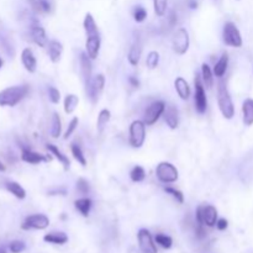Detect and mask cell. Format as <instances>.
Instances as JSON below:
<instances>
[{"instance_id":"cell-11","label":"cell","mask_w":253,"mask_h":253,"mask_svg":"<svg viewBox=\"0 0 253 253\" xmlns=\"http://www.w3.org/2000/svg\"><path fill=\"white\" fill-rule=\"evenodd\" d=\"M194 87H195V95H194L195 109L199 114H204L208 109V99H206L205 85L199 76H196L194 79Z\"/></svg>"},{"instance_id":"cell-18","label":"cell","mask_w":253,"mask_h":253,"mask_svg":"<svg viewBox=\"0 0 253 253\" xmlns=\"http://www.w3.org/2000/svg\"><path fill=\"white\" fill-rule=\"evenodd\" d=\"M21 62L29 73H35L37 69V61L31 48H24L21 52Z\"/></svg>"},{"instance_id":"cell-47","label":"cell","mask_w":253,"mask_h":253,"mask_svg":"<svg viewBox=\"0 0 253 253\" xmlns=\"http://www.w3.org/2000/svg\"><path fill=\"white\" fill-rule=\"evenodd\" d=\"M168 21H169V26H172V27H173L174 25L177 24V16H175L174 11H171V14H169Z\"/></svg>"},{"instance_id":"cell-44","label":"cell","mask_w":253,"mask_h":253,"mask_svg":"<svg viewBox=\"0 0 253 253\" xmlns=\"http://www.w3.org/2000/svg\"><path fill=\"white\" fill-rule=\"evenodd\" d=\"M48 98H50L51 103L58 104L59 100H61V93H59V90L57 88L50 87L48 88Z\"/></svg>"},{"instance_id":"cell-4","label":"cell","mask_w":253,"mask_h":253,"mask_svg":"<svg viewBox=\"0 0 253 253\" xmlns=\"http://www.w3.org/2000/svg\"><path fill=\"white\" fill-rule=\"evenodd\" d=\"M196 224L208 227L216 226L217 210L214 205H200L195 211Z\"/></svg>"},{"instance_id":"cell-46","label":"cell","mask_w":253,"mask_h":253,"mask_svg":"<svg viewBox=\"0 0 253 253\" xmlns=\"http://www.w3.org/2000/svg\"><path fill=\"white\" fill-rule=\"evenodd\" d=\"M129 83L131 84V87H134V88L140 87V80H138L137 78H136V77H134V76L129 77Z\"/></svg>"},{"instance_id":"cell-50","label":"cell","mask_w":253,"mask_h":253,"mask_svg":"<svg viewBox=\"0 0 253 253\" xmlns=\"http://www.w3.org/2000/svg\"><path fill=\"white\" fill-rule=\"evenodd\" d=\"M5 166H4V163H3V162H1V161H0V172H4V171H5Z\"/></svg>"},{"instance_id":"cell-7","label":"cell","mask_w":253,"mask_h":253,"mask_svg":"<svg viewBox=\"0 0 253 253\" xmlns=\"http://www.w3.org/2000/svg\"><path fill=\"white\" fill-rule=\"evenodd\" d=\"M104 87H105V77L104 74H97L93 77L88 84H85V92H87L88 98L93 104L98 103L100 94L103 93Z\"/></svg>"},{"instance_id":"cell-37","label":"cell","mask_w":253,"mask_h":253,"mask_svg":"<svg viewBox=\"0 0 253 253\" xmlns=\"http://www.w3.org/2000/svg\"><path fill=\"white\" fill-rule=\"evenodd\" d=\"M168 0H153V10L157 16H163L167 11Z\"/></svg>"},{"instance_id":"cell-45","label":"cell","mask_w":253,"mask_h":253,"mask_svg":"<svg viewBox=\"0 0 253 253\" xmlns=\"http://www.w3.org/2000/svg\"><path fill=\"white\" fill-rule=\"evenodd\" d=\"M227 226H229V222H227L226 219H217V221H216L217 230H220V231H224V230L227 229Z\"/></svg>"},{"instance_id":"cell-3","label":"cell","mask_w":253,"mask_h":253,"mask_svg":"<svg viewBox=\"0 0 253 253\" xmlns=\"http://www.w3.org/2000/svg\"><path fill=\"white\" fill-rule=\"evenodd\" d=\"M146 126L142 120H135L131 122L129 129L130 145L134 148H141L146 140Z\"/></svg>"},{"instance_id":"cell-31","label":"cell","mask_w":253,"mask_h":253,"mask_svg":"<svg viewBox=\"0 0 253 253\" xmlns=\"http://www.w3.org/2000/svg\"><path fill=\"white\" fill-rule=\"evenodd\" d=\"M78 104H79V98H78L76 94H68L66 98H64V113L73 114L74 110L77 109V106H78Z\"/></svg>"},{"instance_id":"cell-28","label":"cell","mask_w":253,"mask_h":253,"mask_svg":"<svg viewBox=\"0 0 253 253\" xmlns=\"http://www.w3.org/2000/svg\"><path fill=\"white\" fill-rule=\"evenodd\" d=\"M83 27H84V31L87 36H92V35H98V25L95 22L94 18L90 13H88L84 18V21H83Z\"/></svg>"},{"instance_id":"cell-17","label":"cell","mask_w":253,"mask_h":253,"mask_svg":"<svg viewBox=\"0 0 253 253\" xmlns=\"http://www.w3.org/2000/svg\"><path fill=\"white\" fill-rule=\"evenodd\" d=\"M30 34H31V39L35 43H36L39 47H46L48 45L50 41L47 40V35H46L45 29L42 26H40L39 24H35L31 26L30 30Z\"/></svg>"},{"instance_id":"cell-32","label":"cell","mask_w":253,"mask_h":253,"mask_svg":"<svg viewBox=\"0 0 253 253\" xmlns=\"http://www.w3.org/2000/svg\"><path fill=\"white\" fill-rule=\"evenodd\" d=\"M201 80L208 89H210L214 84V72L209 67V64L203 63L201 66Z\"/></svg>"},{"instance_id":"cell-6","label":"cell","mask_w":253,"mask_h":253,"mask_svg":"<svg viewBox=\"0 0 253 253\" xmlns=\"http://www.w3.org/2000/svg\"><path fill=\"white\" fill-rule=\"evenodd\" d=\"M156 175L162 183L169 184V183L177 182L179 178V172L174 164L169 162H161L156 168Z\"/></svg>"},{"instance_id":"cell-40","label":"cell","mask_w":253,"mask_h":253,"mask_svg":"<svg viewBox=\"0 0 253 253\" xmlns=\"http://www.w3.org/2000/svg\"><path fill=\"white\" fill-rule=\"evenodd\" d=\"M76 189L77 192L79 193V194H82V195H87V194H89L90 192V185L84 178H79V179L77 180Z\"/></svg>"},{"instance_id":"cell-24","label":"cell","mask_w":253,"mask_h":253,"mask_svg":"<svg viewBox=\"0 0 253 253\" xmlns=\"http://www.w3.org/2000/svg\"><path fill=\"white\" fill-rule=\"evenodd\" d=\"M46 148H47L48 152H51V155L55 156L56 158H57L58 161L61 162V164H62V166H63L64 171H68L69 167H71V162H69L68 157H67V156L64 155V153H62L61 151H59V148L57 147V146L52 145V143H48L47 147H46Z\"/></svg>"},{"instance_id":"cell-34","label":"cell","mask_w":253,"mask_h":253,"mask_svg":"<svg viewBox=\"0 0 253 253\" xmlns=\"http://www.w3.org/2000/svg\"><path fill=\"white\" fill-rule=\"evenodd\" d=\"M71 151H72V155H73L74 159H76V161L78 162L80 166L82 167L87 166V158H85L84 153H83L82 148H80L79 145H77V143H72Z\"/></svg>"},{"instance_id":"cell-29","label":"cell","mask_w":253,"mask_h":253,"mask_svg":"<svg viewBox=\"0 0 253 253\" xmlns=\"http://www.w3.org/2000/svg\"><path fill=\"white\" fill-rule=\"evenodd\" d=\"M5 188L6 190H8L10 194H13L16 199L22 200V199L26 198V190H25L21 185L19 184L18 182H8L5 184Z\"/></svg>"},{"instance_id":"cell-5","label":"cell","mask_w":253,"mask_h":253,"mask_svg":"<svg viewBox=\"0 0 253 253\" xmlns=\"http://www.w3.org/2000/svg\"><path fill=\"white\" fill-rule=\"evenodd\" d=\"M222 40H224L225 45L230 46V47L240 48L242 46V36L234 22L229 21L224 25V30H222Z\"/></svg>"},{"instance_id":"cell-25","label":"cell","mask_w":253,"mask_h":253,"mask_svg":"<svg viewBox=\"0 0 253 253\" xmlns=\"http://www.w3.org/2000/svg\"><path fill=\"white\" fill-rule=\"evenodd\" d=\"M227 67H229V55L226 52H224L219 61L214 66V76L217 77V78H222L225 76V73H226Z\"/></svg>"},{"instance_id":"cell-43","label":"cell","mask_w":253,"mask_h":253,"mask_svg":"<svg viewBox=\"0 0 253 253\" xmlns=\"http://www.w3.org/2000/svg\"><path fill=\"white\" fill-rule=\"evenodd\" d=\"M25 248H26V245H25V242H22V241L20 240L13 241V242H10V245H9V250H10L11 253H21L22 251H25Z\"/></svg>"},{"instance_id":"cell-41","label":"cell","mask_w":253,"mask_h":253,"mask_svg":"<svg viewBox=\"0 0 253 253\" xmlns=\"http://www.w3.org/2000/svg\"><path fill=\"white\" fill-rule=\"evenodd\" d=\"M147 18V11L142 6H136L134 10V19L136 22H143Z\"/></svg>"},{"instance_id":"cell-49","label":"cell","mask_w":253,"mask_h":253,"mask_svg":"<svg viewBox=\"0 0 253 253\" xmlns=\"http://www.w3.org/2000/svg\"><path fill=\"white\" fill-rule=\"evenodd\" d=\"M188 6H189L192 10H194V9L198 8V1H196V0H188Z\"/></svg>"},{"instance_id":"cell-10","label":"cell","mask_w":253,"mask_h":253,"mask_svg":"<svg viewBox=\"0 0 253 253\" xmlns=\"http://www.w3.org/2000/svg\"><path fill=\"white\" fill-rule=\"evenodd\" d=\"M50 226V219L45 214L29 215L21 224L22 230H45Z\"/></svg>"},{"instance_id":"cell-13","label":"cell","mask_w":253,"mask_h":253,"mask_svg":"<svg viewBox=\"0 0 253 253\" xmlns=\"http://www.w3.org/2000/svg\"><path fill=\"white\" fill-rule=\"evenodd\" d=\"M141 56H142V43H141L140 36H135L134 41L131 43L129 53H127V59L131 66H137L140 63Z\"/></svg>"},{"instance_id":"cell-1","label":"cell","mask_w":253,"mask_h":253,"mask_svg":"<svg viewBox=\"0 0 253 253\" xmlns=\"http://www.w3.org/2000/svg\"><path fill=\"white\" fill-rule=\"evenodd\" d=\"M29 92V85H13V87L0 90V106L13 108V106L18 105L22 99L26 98Z\"/></svg>"},{"instance_id":"cell-36","label":"cell","mask_w":253,"mask_h":253,"mask_svg":"<svg viewBox=\"0 0 253 253\" xmlns=\"http://www.w3.org/2000/svg\"><path fill=\"white\" fill-rule=\"evenodd\" d=\"M130 178H131L132 182L135 183H140L142 182L146 178V172L145 169L141 166H136L132 168V171L130 172Z\"/></svg>"},{"instance_id":"cell-38","label":"cell","mask_w":253,"mask_h":253,"mask_svg":"<svg viewBox=\"0 0 253 253\" xmlns=\"http://www.w3.org/2000/svg\"><path fill=\"white\" fill-rule=\"evenodd\" d=\"M159 63V53L157 51H151L146 58V66L150 69L157 68Z\"/></svg>"},{"instance_id":"cell-14","label":"cell","mask_w":253,"mask_h":253,"mask_svg":"<svg viewBox=\"0 0 253 253\" xmlns=\"http://www.w3.org/2000/svg\"><path fill=\"white\" fill-rule=\"evenodd\" d=\"M100 35H92V36H87V41H85V50H87V55L89 56L90 59H97L100 52Z\"/></svg>"},{"instance_id":"cell-52","label":"cell","mask_w":253,"mask_h":253,"mask_svg":"<svg viewBox=\"0 0 253 253\" xmlns=\"http://www.w3.org/2000/svg\"><path fill=\"white\" fill-rule=\"evenodd\" d=\"M1 67H3V59L0 58V68H1Z\"/></svg>"},{"instance_id":"cell-8","label":"cell","mask_w":253,"mask_h":253,"mask_svg":"<svg viewBox=\"0 0 253 253\" xmlns=\"http://www.w3.org/2000/svg\"><path fill=\"white\" fill-rule=\"evenodd\" d=\"M189 45L190 39L187 30L180 27V29H178L177 31L174 32L173 40H172V47H173L174 52L179 56L185 55L188 50H189Z\"/></svg>"},{"instance_id":"cell-30","label":"cell","mask_w":253,"mask_h":253,"mask_svg":"<svg viewBox=\"0 0 253 253\" xmlns=\"http://www.w3.org/2000/svg\"><path fill=\"white\" fill-rule=\"evenodd\" d=\"M61 132H62L61 117H59L58 113H53L52 119H51L50 134L53 138H58L59 136H61Z\"/></svg>"},{"instance_id":"cell-51","label":"cell","mask_w":253,"mask_h":253,"mask_svg":"<svg viewBox=\"0 0 253 253\" xmlns=\"http://www.w3.org/2000/svg\"><path fill=\"white\" fill-rule=\"evenodd\" d=\"M0 253H8V252H6V250H4V248H0Z\"/></svg>"},{"instance_id":"cell-22","label":"cell","mask_w":253,"mask_h":253,"mask_svg":"<svg viewBox=\"0 0 253 253\" xmlns=\"http://www.w3.org/2000/svg\"><path fill=\"white\" fill-rule=\"evenodd\" d=\"M30 4L39 14H50L53 10L52 0H30Z\"/></svg>"},{"instance_id":"cell-16","label":"cell","mask_w":253,"mask_h":253,"mask_svg":"<svg viewBox=\"0 0 253 253\" xmlns=\"http://www.w3.org/2000/svg\"><path fill=\"white\" fill-rule=\"evenodd\" d=\"M21 159L26 163L30 164H40L42 162H50L51 158L47 156H43L41 153H37L35 151L29 150V148H22L21 151Z\"/></svg>"},{"instance_id":"cell-12","label":"cell","mask_w":253,"mask_h":253,"mask_svg":"<svg viewBox=\"0 0 253 253\" xmlns=\"http://www.w3.org/2000/svg\"><path fill=\"white\" fill-rule=\"evenodd\" d=\"M137 242L142 253H158L155 238L152 237L148 230L141 229L137 232Z\"/></svg>"},{"instance_id":"cell-26","label":"cell","mask_w":253,"mask_h":253,"mask_svg":"<svg viewBox=\"0 0 253 253\" xmlns=\"http://www.w3.org/2000/svg\"><path fill=\"white\" fill-rule=\"evenodd\" d=\"M242 116L243 124L246 126L253 125V99H246L242 104Z\"/></svg>"},{"instance_id":"cell-53","label":"cell","mask_w":253,"mask_h":253,"mask_svg":"<svg viewBox=\"0 0 253 253\" xmlns=\"http://www.w3.org/2000/svg\"><path fill=\"white\" fill-rule=\"evenodd\" d=\"M237 1H240V0H237Z\"/></svg>"},{"instance_id":"cell-20","label":"cell","mask_w":253,"mask_h":253,"mask_svg":"<svg viewBox=\"0 0 253 253\" xmlns=\"http://www.w3.org/2000/svg\"><path fill=\"white\" fill-rule=\"evenodd\" d=\"M47 50H48V57H50L51 61L53 63H57L59 62L62 57V53H63V46H62L61 42L58 41L52 40L48 42L47 45Z\"/></svg>"},{"instance_id":"cell-42","label":"cell","mask_w":253,"mask_h":253,"mask_svg":"<svg viewBox=\"0 0 253 253\" xmlns=\"http://www.w3.org/2000/svg\"><path fill=\"white\" fill-rule=\"evenodd\" d=\"M78 124H79V119H78V117H73V119L71 120L66 132H64V136H63L64 140H68V138L71 137L72 135H73V132L77 130V127H78Z\"/></svg>"},{"instance_id":"cell-9","label":"cell","mask_w":253,"mask_h":253,"mask_svg":"<svg viewBox=\"0 0 253 253\" xmlns=\"http://www.w3.org/2000/svg\"><path fill=\"white\" fill-rule=\"evenodd\" d=\"M164 110H166V103H164V101H155V103H152L147 109H146L145 115H143V122H145L147 126L155 125L156 122L158 121L159 117L163 115Z\"/></svg>"},{"instance_id":"cell-15","label":"cell","mask_w":253,"mask_h":253,"mask_svg":"<svg viewBox=\"0 0 253 253\" xmlns=\"http://www.w3.org/2000/svg\"><path fill=\"white\" fill-rule=\"evenodd\" d=\"M79 64H80V73H82L83 82L84 85L92 80V73H93V67H92V59L89 58V56L87 53H80L79 56Z\"/></svg>"},{"instance_id":"cell-39","label":"cell","mask_w":253,"mask_h":253,"mask_svg":"<svg viewBox=\"0 0 253 253\" xmlns=\"http://www.w3.org/2000/svg\"><path fill=\"white\" fill-rule=\"evenodd\" d=\"M163 189H164V192H166L168 195H171L174 200L177 201V203H179V204L184 203V195H183V193L180 192V190L175 189V188H173V187H164Z\"/></svg>"},{"instance_id":"cell-21","label":"cell","mask_w":253,"mask_h":253,"mask_svg":"<svg viewBox=\"0 0 253 253\" xmlns=\"http://www.w3.org/2000/svg\"><path fill=\"white\" fill-rule=\"evenodd\" d=\"M174 88H175V92H177V94L179 95V98L182 100H188L189 99L190 87L183 77H178L177 79L174 80Z\"/></svg>"},{"instance_id":"cell-23","label":"cell","mask_w":253,"mask_h":253,"mask_svg":"<svg viewBox=\"0 0 253 253\" xmlns=\"http://www.w3.org/2000/svg\"><path fill=\"white\" fill-rule=\"evenodd\" d=\"M43 241L53 245H64L68 242V236L62 231H53L43 236Z\"/></svg>"},{"instance_id":"cell-48","label":"cell","mask_w":253,"mask_h":253,"mask_svg":"<svg viewBox=\"0 0 253 253\" xmlns=\"http://www.w3.org/2000/svg\"><path fill=\"white\" fill-rule=\"evenodd\" d=\"M66 193H67V190L64 189H53V190H51L50 193H48V194H50V195H57V194H61V195H66Z\"/></svg>"},{"instance_id":"cell-27","label":"cell","mask_w":253,"mask_h":253,"mask_svg":"<svg viewBox=\"0 0 253 253\" xmlns=\"http://www.w3.org/2000/svg\"><path fill=\"white\" fill-rule=\"evenodd\" d=\"M74 206H76V209L80 213V215L84 217H88L89 216L90 214V210H92V206H93V201L92 199L89 198H79L77 199L76 201H74Z\"/></svg>"},{"instance_id":"cell-35","label":"cell","mask_w":253,"mask_h":253,"mask_svg":"<svg viewBox=\"0 0 253 253\" xmlns=\"http://www.w3.org/2000/svg\"><path fill=\"white\" fill-rule=\"evenodd\" d=\"M155 241L157 245H159L164 250H169L173 246V240H172L171 236L164 235V234H157L155 236Z\"/></svg>"},{"instance_id":"cell-19","label":"cell","mask_w":253,"mask_h":253,"mask_svg":"<svg viewBox=\"0 0 253 253\" xmlns=\"http://www.w3.org/2000/svg\"><path fill=\"white\" fill-rule=\"evenodd\" d=\"M164 121L168 125L171 130H175L179 125V113L173 105L166 106V110H164Z\"/></svg>"},{"instance_id":"cell-2","label":"cell","mask_w":253,"mask_h":253,"mask_svg":"<svg viewBox=\"0 0 253 253\" xmlns=\"http://www.w3.org/2000/svg\"><path fill=\"white\" fill-rule=\"evenodd\" d=\"M217 105L225 119L231 120L235 116L234 101H232L229 89H227L226 83L222 79L217 83Z\"/></svg>"},{"instance_id":"cell-33","label":"cell","mask_w":253,"mask_h":253,"mask_svg":"<svg viewBox=\"0 0 253 253\" xmlns=\"http://www.w3.org/2000/svg\"><path fill=\"white\" fill-rule=\"evenodd\" d=\"M110 119H111L110 110H108V109H103V110L99 113L98 120H97V129H98V132L104 131V129L106 127L108 122L110 121Z\"/></svg>"}]
</instances>
